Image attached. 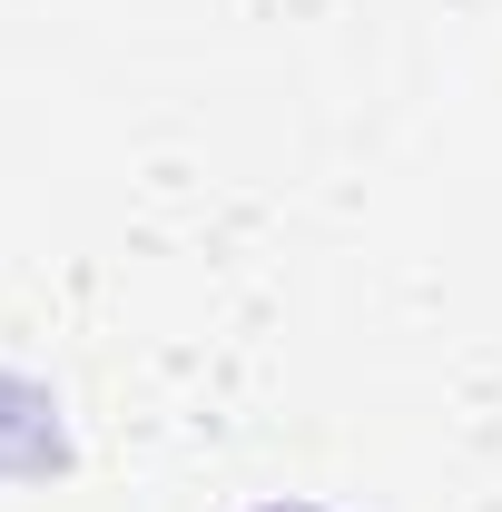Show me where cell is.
Instances as JSON below:
<instances>
[{
    "label": "cell",
    "mask_w": 502,
    "mask_h": 512,
    "mask_svg": "<svg viewBox=\"0 0 502 512\" xmlns=\"http://www.w3.org/2000/svg\"><path fill=\"white\" fill-rule=\"evenodd\" d=\"M256 512H315V503H256Z\"/></svg>",
    "instance_id": "6da1fadb"
}]
</instances>
